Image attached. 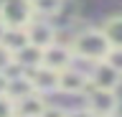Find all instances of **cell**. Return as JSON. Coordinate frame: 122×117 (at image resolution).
<instances>
[{
    "label": "cell",
    "instance_id": "6da1fadb",
    "mask_svg": "<svg viewBox=\"0 0 122 117\" xmlns=\"http://www.w3.org/2000/svg\"><path fill=\"white\" fill-rule=\"evenodd\" d=\"M69 48H71L74 59H84V61H94V64L104 61L107 54L112 51V46H109L107 36L102 33V28H84V31H79L71 38Z\"/></svg>",
    "mask_w": 122,
    "mask_h": 117
},
{
    "label": "cell",
    "instance_id": "7a4b0ae2",
    "mask_svg": "<svg viewBox=\"0 0 122 117\" xmlns=\"http://www.w3.org/2000/svg\"><path fill=\"white\" fill-rule=\"evenodd\" d=\"M30 20V0H0V23L5 28H25Z\"/></svg>",
    "mask_w": 122,
    "mask_h": 117
},
{
    "label": "cell",
    "instance_id": "3957f363",
    "mask_svg": "<svg viewBox=\"0 0 122 117\" xmlns=\"http://www.w3.org/2000/svg\"><path fill=\"white\" fill-rule=\"evenodd\" d=\"M117 107H120V99L114 92H107V89H86V109H89L94 117H109L117 115Z\"/></svg>",
    "mask_w": 122,
    "mask_h": 117
},
{
    "label": "cell",
    "instance_id": "277c9868",
    "mask_svg": "<svg viewBox=\"0 0 122 117\" xmlns=\"http://www.w3.org/2000/svg\"><path fill=\"white\" fill-rule=\"evenodd\" d=\"M25 36H28V43L36 48H48L51 43H56V28H53L48 20H41V18H33L28 25H25Z\"/></svg>",
    "mask_w": 122,
    "mask_h": 117
},
{
    "label": "cell",
    "instance_id": "5b68a950",
    "mask_svg": "<svg viewBox=\"0 0 122 117\" xmlns=\"http://www.w3.org/2000/svg\"><path fill=\"white\" fill-rule=\"evenodd\" d=\"M120 84H122V74L114 71L107 61H99L97 66H94V71L89 74V86H92V89H107V92H114Z\"/></svg>",
    "mask_w": 122,
    "mask_h": 117
},
{
    "label": "cell",
    "instance_id": "8992f818",
    "mask_svg": "<svg viewBox=\"0 0 122 117\" xmlns=\"http://www.w3.org/2000/svg\"><path fill=\"white\" fill-rule=\"evenodd\" d=\"M71 61H74V54H71V48H69V46L51 43L48 48H43V61H41V66H46V69L61 74L64 69L71 66Z\"/></svg>",
    "mask_w": 122,
    "mask_h": 117
},
{
    "label": "cell",
    "instance_id": "52a82bcc",
    "mask_svg": "<svg viewBox=\"0 0 122 117\" xmlns=\"http://www.w3.org/2000/svg\"><path fill=\"white\" fill-rule=\"evenodd\" d=\"M86 89H89V74H81V71L71 69V66L59 74L56 92H61V94H81Z\"/></svg>",
    "mask_w": 122,
    "mask_h": 117
},
{
    "label": "cell",
    "instance_id": "ba28073f",
    "mask_svg": "<svg viewBox=\"0 0 122 117\" xmlns=\"http://www.w3.org/2000/svg\"><path fill=\"white\" fill-rule=\"evenodd\" d=\"M25 76H28L30 86H33V92L36 94H48V92H56V86H59V74L51 69H46V66H38L33 71H25Z\"/></svg>",
    "mask_w": 122,
    "mask_h": 117
},
{
    "label": "cell",
    "instance_id": "9c48e42d",
    "mask_svg": "<svg viewBox=\"0 0 122 117\" xmlns=\"http://www.w3.org/2000/svg\"><path fill=\"white\" fill-rule=\"evenodd\" d=\"M46 107H48V104H46V99L41 94H36V92L25 94L23 99L15 102V117H41Z\"/></svg>",
    "mask_w": 122,
    "mask_h": 117
},
{
    "label": "cell",
    "instance_id": "30bf717a",
    "mask_svg": "<svg viewBox=\"0 0 122 117\" xmlns=\"http://www.w3.org/2000/svg\"><path fill=\"white\" fill-rule=\"evenodd\" d=\"M13 59H15V66L25 74V71H33V69L41 66V61H43V51L28 43V46H23L18 54H13Z\"/></svg>",
    "mask_w": 122,
    "mask_h": 117
},
{
    "label": "cell",
    "instance_id": "8fae6325",
    "mask_svg": "<svg viewBox=\"0 0 122 117\" xmlns=\"http://www.w3.org/2000/svg\"><path fill=\"white\" fill-rule=\"evenodd\" d=\"M3 46L10 51V54H18L23 46H28V36H25V28H5L3 33Z\"/></svg>",
    "mask_w": 122,
    "mask_h": 117
},
{
    "label": "cell",
    "instance_id": "7c38bea8",
    "mask_svg": "<svg viewBox=\"0 0 122 117\" xmlns=\"http://www.w3.org/2000/svg\"><path fill=\"white\" fill-rule=\"evenodd\" d=\"M102 33L107 36V41H109L112 48H122V15L107 18L104 25H102Z\"/></svg>",
    "mask_w": 122,
    "mask_h": 117
},
{
    "label": "cell",
    "instance_id": "4fadbf2b",
    "mask_svg": "<svg viewBox=\"0 0 122 117\" xmlns=\"http://www.w3.org/2000/svg\"><path fill=\"white\" fill-rule=\"evenodd\" d=\"M8 97L13 102H18V99H23L25 94H33V86H30V81H28V76L25 74H20V76H13V79H8Z\"/></svg>",
    "mask_w": 122,
    "mask_h": 117
},
{
    "label": "cell",
    "instance_id": "5bb4252c",
    "mask_svg": "<svg viewBox=\"0 0 122 117\" xmlns=\"http://www.w3.org/2000/svg\"><path fill=\"white\" fill-rule=\"evenodd\" d=\"M79 0H61L59 3V10H56V20H61V23L66 25V23H71V20H76L79 18Z\"/></svg>",
    "mask_w": 122,
    "mask_h": 117
},
{
    "label": "cell",
    "instance_id": "9a60e30c",
    "mask_svg": "<svg viewBox=\"0 0 122 117\" xmlns=\"http://www.w3.org/2000/svg\"><path fill=\"white\" fill-rule=\"evenodd\" d=\"M61 0H30V10H33V18H53L56 10H59Z\"/></svg>",
    "mask_w": 122,
    "mask_h": 117
},
{
    "label": "cell",
    "instance_id": "2e32d148",
    "mask_svg": "<svg viewBox=\"0 0 122 117\" xmlns=\"http://www.w3.org/2000/svg\"><path fill=\"white\" fill-rule=\"evenodd\" d=\"M0 117H15V102L8 94H0Z\"/></svg>",
    "mask_w": 122,
    "mask_h": 117
},
{
    "label": "cell",
    "instance_id": "e0dca14e",
    "mask_svg": "<svg viewBox=\"0 0 122 117\" xmlns=\"http://www.w3.org/2000/svg\"><path fill=\"white\" fill-rule=\"evenodd\" d=\"M15 64V59H13V54L8 51L3 43H0V74H8V69Z\"/></svg>",
    "mask_w": 122,
    "mask_h": 117
},
{
    "label": "cell",
    "instance_id": "ac0fdd59",
    "mask_svg": "<svg viewBox=\"0 0 122 117\" xmlns=\"http://www.w3.org/2000/svg\"><path fill=\"white\" fill-rule=\"evenodd\" d=\"M109 66H112L114 71H120L122 74V48H112L109 54H107V59H104Z\"/></svg>",
    "mask_w": 122,
    "mask_h": 117
},
{
    "label": "cell",
    "instance_id": "d6986e66",
    "mask_svg": "<svg viewBox=\"0 0 122 117\" xmlns=\"http://www.w3.org/2000/svg\"><path fill=\"white\" fill-rule=\"evenodd\" d=\"M64 117H94V115L84 107V109H66V115H64Z\"/></svg>",
    "mask_w": 122,
    "mask_h": 117
},
{
    "label": "cell",
    "instance_id": "ffe728a7",
    "mask_svg": "<svg viewBox=\"0 0 122 117\" xmlns=\"http://www.w3.org/2000/svg\"><path fill=\"white\" fill-rule=\"evenodd\" d=\"M64 115H66V112H64L61 107H46L41 117H64Z\"/></svg>",
    "mask_w": 122,
    "mask_h": 117
},
{
    "label": "cell",
    "instance_id": "44dd1931",
    "mask_svg": "<svg viewBox=\"0 0 122 117\" xmlns=\"http://www.w3.org/2000/svg\"><path fill=\"white\" fill-rule=\"evenodd\" d=\"M5 92H8V76L0 74V94H5Z\"/></svg>",
    "mask_w": 122,
    "mask_h": 117
},
{
    "label": "cell",
    "instance_id": "7402d4cb",
    "mask_svg": "<svg viewBox=\"0 0 122 117\" xmlns=\"http://www.w3.org/2000/svg\"><path fill=\"white\" fill-rule=\"evenodd\" d=\"M3 33H5V25L0 23V41H3Z\"/></svg>",
    "mask_w": 122,
    "mask_h": 117
},
{
    "label": "cell",
    "instance_id": "603a6c76",
    "mask_svg": "<svg viewBox=\"0 0 122 117\" xmlns=\"http://www.w3.org/2000/svg\"><path fill=\"white\" fill-rule=\"evenodd\" d=\"M109 117H120V115H109Z\"/></svg>",
    "mask_w": 122,
    "mask_h": 117
}]
</instances>
